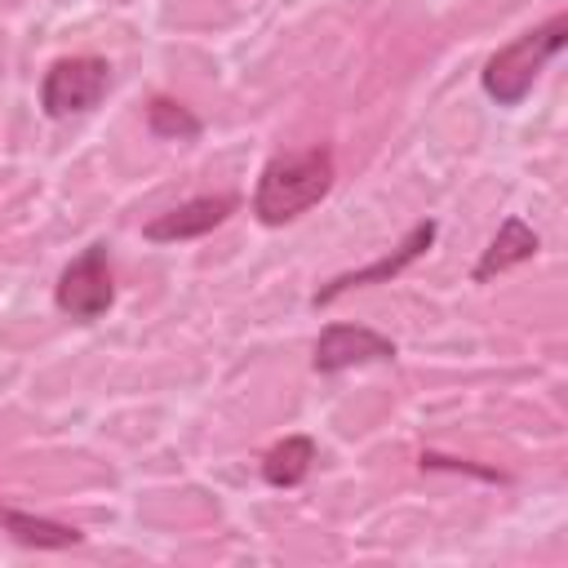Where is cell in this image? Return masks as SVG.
<instances>
[{
    "mask_svg": "<svg viewBox=\"0 0 568 568\" xmlns=\"http://www.w3.org/2000/svg\"><path fill=\"white\" fill-rule=\"evenodd\" d=\"M395 359V342L364 328V324H328L315 342V368L320 373H342L359 364H382Z\"/></svg>",
    "mask_w": 568,
    "mask_h": 568,
    "instance_id": "obj_6",
    "label": "cell"
},
{
    "mask_svg": "<svg viewBox=\"0 0 568 568\" xmlns=\"http://www.w3.org/2000/svg\"><path fill=\"white\" fill-rule=\"evenodd\" d=\"M226 213H235V195H200V200H186V204L160 213L155 222H146V240H155V244L195 240V235H209L213 226H222Z\"/></svg>",
    "mask_w": 568,
    "mask_h": 568,
    "instance_id": "obj_7",
    "label": "cell"
},
{
    "mask_svg": "<svg viewBox=\"0 0 568 568\" xmlns=\"http://www.w3.org/2000/svg\"><path fill=\"white\" fill-rule=\"evenodd\" d=\"M537 253V231L524 222V217H506L501 226H497V235H493V244L484 248V257L475 262V280H493V275H501V271H510V266H519V262H528Z\"/></svg>",
    "mask_w": 568,
    "mask_h": 568,
    "instance_id": "obj_8",
    "label": "cell"
},
{
    "mask_svg": "<svg viewBox=\"0 0 568 568\" xmlns=\"http://www.w3.org/2000/svg\"><path fill=\"white\" fill-rule=\"evenodd\" d=\"M0 528H4L13 541L36 546V550H67V546H80V528L58 524V519H40V515L13 510V506H0Z\"/></svg>",
    "mask_w": 568,
    "mask_h": 568,
    "instance_id": "obj_9",
    "label": "cell"
},
{
    "mask_svg": "<svg viewBox=\"0 0 568 568\" xmlns=\"http://www.w3.org/2000/svg\"><path fill=\"white\" fill-rule=\"evenodd\" d=\"M311 466H315V444L306 435H288L262 457V479L275 488H293L311 475Z\"/></svg>",
    "mask_w": 568,
    "mask_h": 568,
    "instance_id": "obj_10",
    "label": "cell"
},
{
    "mask_svg": "<svg viewBox=\"0 0 568 568\" xmlns=\"http://www.w3.org/2000/svg\"><path fill=\"white\" fill-rule=\"evenodd\" d=\"M146 124H151L155 138H173V142L200 138V120H195L182 102H173V98H155V102L146 106Z\"/></svg>",
    "mask_w": 568,
    "mask_h": 568,
    "instance_id": "obj_11",
    "label": "cell"
},
{
    "mask_svg": "<svg viewBox=\"0 0 568 568\" xmlns=\"http://www.w3.org/2000/svg\"><path fill=\"white\" fill-rule=\"evenodd\" d=\"M568 40V13H555L550 22L515 36L510 44H501L488 62H484V93L497 106H515L524 102V93L537 84V75L546 71V62L564 49Z\"/></svg>",
    "mask_w": 568,
    "mask_h": 568,
    "instance_id": "obj_2",
    "label": "cell"
},
{
    "mask_svg": "<svg viewBox=\"0 0 568 568\" xmlns=\"http://www.w3.org/2000/svg\"><path fill=\"white\" fill-rule=\"evenodd\" d=\"M58 306L71 320H98L111 302H115V284H111V262L102 244H89L80 257L67 262V271L58 275Z\"/></svg>",
    "mask_w": 568,
    "mask_h": 568,
    "instance_id": "obj_4",
    "label": "cell"
},
{
    "mask_svg": "<svg viewBox=\"0 0 568 568\" xmlns=\"http://www.w3.org/2000/svg\"><path fill=\"white\" fill-rule=\"evenodd\" d=\"M111 89V67L93 53H80V58H58L49 71H44V84H40V102L53 120H67V115H80V111H93Z\"/></svg>",
    "mask_w": 568,
    "mask_h": 568,
    "instance_id": "obj_3",
    "label": "cell"
},
{
    "mask_svg": "<svg viewBox=\"0 0 568 568\" xmlns=\"http://www.w3.org/2000/svg\"><path fill=\"white\" fill-rule=\"evenodd\" d=\"M430 240H435V222L426 217V222H417L390 253H382V257H373L368 266H355V271H342V275H333L311 302L315 306H328V302H337L342 293H351V288H368V284H386V280H395L404 266H413L426 248H430Z\"/></svg>",
    "mask_w": 568,
    "mask_h": 568,
    "instance_id": "obj_5",
    "label": "cell"
},
{
    "mask_svg": "<svg viewBox=\"0 0 568 568\" xmlns=\"http://www.w3.org/2000/svg\"><path fill=\"white\" fill-rule=\"evenodd\" d=\"M333 186V151L328 146H302V151H280L266 160L257 191H253V213L266 226H284L315 209Z\"/></svg>",
    "mask_w": 568,
    "mask_h": 568,
    "instance_id": "obj_1",
    "label": "cell"
}]
</instances>
